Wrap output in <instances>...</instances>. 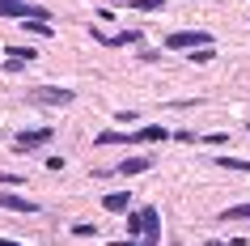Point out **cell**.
<instances>
[{
    "mask_svg": "<svg viewBox=\"0 0 250 246\" xmlns=\"http://www.w3.org/2000/svg\"><path fill=\"white\" fill-rule=\"evenodd\" d=\"M127 233H132V238H140L145 246H153V242H157V233H161L157 208L148 204V208H136V212H127Z\"/></svg>",
    "mask_w": 250,
    "mask_h": 246,
    "instance_id": "6da1fadb",
    "label": "cell"
},
{
    "mask_svg": "<svg viewBox=\"0 0 250 246\" xmlns=\"http://www.w3.org/2000/svg\"><path fill=\"white\" fill-rule=\"evenodd\" d=\"M0 17H21V22H51V13L42 4H30V0H0Z\"/></svg>",
    "mask_w": 250,
    "mask_h": 246,
    "instance_id": "7a4b0ae2",
    "label": "cell"
},
{
    "mask_svg": "<svg viewBox=\"0 0 250 246\" xmlns=\"http://www.w3.org/2000/svg\"><path fill=\"white\" fill-rule=\"evenodd\" d=\"M170 51H199V47H212V34L204 30H174L170 39H166Z\"/></svg>",
    "mask_w": 250,
    "mask_h": 246,
    "instance_id": "3957f363",
    "label": "cell"
},
{
    "mask_svg": "<svg viewBox=\"0 0 250 246\" xmlns=\"http://www.w3.org/2000/svg\"><path fill=\"white\" fill-rule=\"evenodd\" d=\"M47 140H51V128H34V132L13 136V149H17V153H34V149H42Z\"/></svg>",
    "mask_w": 250,
    "mask_h": 246,
    "instance_id": "277c9868",
    "label": "cell"
},
{
    "mask_svg": "<svg viewBox=\"0 0 250 246\" xmlns=\"http://www.w3.org/2000/svg\"><path fill=\"white\" fill-rule=\"evenodd\" d=\"M0 208H4V212H39V204H34V200L13 195V191H0Z\"/></svg>",
    "mask_w": 250,
    "mask_h": 246,
    "instance_id": "5b68a950",
    "label": "cell"
},
{
    "mask_svg": "<svg viewBox=\"0 0 250 246\" xmlns=\"http://www.w3.org/2000/svg\"><path fill=\"white\" fill-rule=\"evenodd\" d=\"M77 98L72 89H34V102H42V106H68Z\"/></svg>",
    "mask_w": 250,
    "mask_h": 246,
    "instance_id": "8992f818",
    "label": "cell"
},
{
    "mask_svg": "<svg viewBox=\"0 0 250 246\" xmlns=\"http://www.w3.org/2000/svg\"><path fill=\"white\" fill-rule=\"evenodd\" d=\"M145 170H153V157H123V161L115 166V174L127 179V174H145Z\"/></svg>",
    "mask_w": 250,
    "mask_h": 246,
    "instance_id": "52a82bcc",
    "label": "cell"
},
{
    "mask_svg": "<svg viewBox=\"0 0 250 246\" xmlns=\"http://www.w3.org/2000/svg\"><path fill=\"white\" fill-rule=\"evenodd\" d=\"M102 208H106V212H127V208H132V191H110V195H102Z\"/></svg>",
    "mask_w": 250,
    "mask_h": 246,
    "instance_id": "ba28073f",
    "label": "cell"
},
{
    "mask_svg": "<svg viewBox=\"0 0 250 246\" xmlns=\"http://www.w3.org/2000/svg\"><path fill=\"white\" fill-rule=\"evenodd\" d=\"M93 39L106 43V47H123V43H136V39H140V30H123V34H102V30H93Z\"/></svg>",
    "mask_w": 250,
    "mask_h": 246,
    "instance_id": "9c48e42d",
    "label": "cell"
},
{
    "mask_svg": "<svg viewBox=\"0 0 250 246\" xmlns=\"http://www.w3.org/2000/svg\"><path fill=\"white\" fill-rule=\"evenodd\" d=\"M98 144H140V136L136 132H102Z\"/></svg>",
    "mask_w": 250,
    "mask_h": 246,
    "instance_id": "30bf717a",
    "label": "cell"
},
{
    "mask_svg": "<svg viewBox=\"0 0 250 246\" xmlns=\"http://www.w3.org/2000/svg\"><path fill=\"white\" fill-rule=\"evenodd\" d=\"M136 136H140V144H145V140H166V136H170V132L161 128V123H145V128L136 132Z\"/></svg>",
    "mask_w": 250,
    "mask_h": 246,
    "instance_id": "8fae6325",
    "label": "cell"
},
{
    "mask_svg": "<svg viewBox=\"0 0 250 246\" xmlns=\"http://www.w3.org/2000/svg\"><path fill=\"white\" fill-rule=\"evenodd\" d=\"M221 221H250V204H233V208H225Z\"/></svg>",
    "mask_w": 250,
    "mask_h": 246,
    "instance_id": "7c38bea8",
    "label": "cell"
},
{
    "mask_svg": "<svg viewBox=\"0 0 250 246\" xmlns=\"http://www.w3.org/2000/svg\"><path fill=\"white\" fill-rule=\"evenodd\" d=\"M216 166H225V170H250V161L246 157H212Z\"/></svg>",
    "mask_w": 250,
    "mask_h": 246,
    "instance_id": "4fadbf2b",
    "label": "cell"
},
{
    "mask_svg": "<svg viewBox=\"0 0 250 246\" xmlns=\"http://www.w3.org/2000/svg\"><path fill=\"white\" fill-rule=\"evenodd\" d=\"M132 9H140V13H161L166 0H132Z\"/></svg>",
    "mask_w": 250,
    "mask_h": 246,
    "instance_id": "5bb4252c",
    "label": "cell"
},
{
    "mask_svg": "<svg viewBox=\"0 0 250 246\" xmlns=\"http://www.w3.org/2000/svg\"><path fill=\"white\" fill-rule=\"evenodd\" d=\"M21 26H26L30 34H55V30H51V22H34V17H30V22H21Z\"/></svg>",
    "mask_w": 250,
    "mask_h": 246,
    "instance_id": "9a60e30c",
    "label": "cell"
},
{
    "mask_svg": "<svg viewBox=\"0 0 250 246\" xmlns=\"http://www.w3.org/2000/svg\"><path fill=\"white\" fill-rule=\"evenodd\" d=\"M72 233H77V238H93V233H98V225H85V221H72Z\"/></svg>",
    "mask_w": 250,
    "mask_h": 246,
    "instance_id": "2e32d148",
    "label": "cell"
},
{
    "mask_svg": "<svg viewBox=\"0 0 250 246\" xmlns=\"http://www.w3.org/2000/svg\"><path fill=\"white\" fill-rule=\"evenodd\" d=\"M9 55H13V60H26V64H30L39 51H34V47H9Z\"/></svg>",
    "mask_w": 250,
    "mask_h": 246,
    "instance_id": "e0dca14e",
    "label": "cell"
},
{
    "mask_svg": "<svg viewBox=\"0 0 250 246\" xmlns=\"http://www.w3.org/2000/svg\"><path fill=\"white\" fill-rule=\"evenodd\" d=\"M0 182H4V187H17V182H26V179H21V174H9V170H0Z\"/></svg>",
    "mask_w": 250,
    "mask_h": 246,
    "instance_id": "ac0fdd59",
    "label": "cell"
},
{
    "mask_svg": "<svg viewBox=\"0 0 250 246\" xmlns=\"http://www.w3.org/2000/svg\"><path fill=\"white\" fill-rule=\"evenodd\" d=\"M212 55H216V51H212V47H199V51H195V55H191V60H195V64H208Z\"/></svg>",
    "mask_w": 250,
    "mask_h": 246,
    "instance_id": "d6986e66",
    "label": "cell"
},
{
    "mask_svg": "<svg viewBox=\"0 0 250 246\" xmlns=\"http://www.w3.org/2000/svg\"><path fill=\"white\" fill-rule=\"evenodd\" d=\"M0 246H26V242H13V238H0Z\"/></svg>",
    "mask_w": 250,
    "mask_h": 246,
    "instance_id": "ffe728a7",
    "label": "cell"
},
{
    "mask_svg": "<svg viewBox=\"0 0 250 246\" xmlns=\"http://www.w3.org/2000/svg\"><path fill=\"white\" fill-rule=\"evenodd\" d=\"M110 246H145V242H110Z\"/></svg>",
    "mask_w": 250,
    "mask_h": 246,
    "instance_id": "44dd1931",
    "label": "cell"
},
{
    "mask_svg": "<svg viewBox=\"0 0 250 246\" xmlns=\"http://www.w3.org/2000/svg\"><path fill=\"white\" fill-rule=\"evenodd\" d=\"M208 246H229V242H216V238H212V242H208Z\"/></svg>",
    "mask_w": 250,
    "mask_h": 246,
    "instance_id": "7402d4cb",
    "label": "cell"
}]
</instances>
